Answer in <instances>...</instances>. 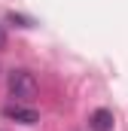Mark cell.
Listing matches in <instances>:
<instances>
[{"label":"cell","mask_w":128,"mask_h":131,"mask_svg":"<svg viewBox=\"0 0 128 131\" xmlns=\"http://www.w3.org/2000/svg\"><path fill=\"white\" fill-rule=\"evenodd\" d=\"M6 85H9V95L18 104H31L37 98V92H40V82H37V76L31 70H12L9 79H6Z\"/></svg>","instance_id":"cell-1"},{"label":"cell","mask_w":128,"mask_h":131,"mask_svg":"<svg viewBox=\"0 0 128 131\" xmlns=\"http://www.w3.org/2000/svg\"><path fill=\"white\" fill-rule=\"evenodd\" d=\"M3 116L12 119V122H22V125H34V122H40L37 110H34V107H22V104H9V107L3 110Z\"/></svg>","instance_id":"cell-2"},{"label":"cell","mask_w":128,"mask_h":131,"mask_svg":"<svg viewBox=\"0 0 128 131\" xmlns=\"http://www.w3.org/2000/svg\"><path fill=\"white\" fill-rule=\"evenodd\" d=\"M89 128L92 131H113V113L110 110H95L92 119H89Z\"/></svg>","instance_id":"cell-3"},{"label":"cell","mask_w":128,"mask_h":131,"mask_svg":"<svg viewBox=\"0 0 128 131\" xmlns=\"http://www.w3.org/2000/svg\"><path fill=\"white\" fill-rule=\"evenodd\" d=\"M9 21H15L18 28H31V25H28V18H22V15H15V12H9Z\"/></svg>","instance_id":"cell-4"},{"label":"cell","mask_w":128,"mask_h":131,"mask_svg":"<svg viewBox=\"0 0 128 131\" xmlns=\"http://www.w3.org/2000/svg\"><path fill=\"white\" fill-rule=\"evenodd\" d=\"M6 46V31H3V25H0V49Z\"/></svg>","instance_id":"cell-5"}]
</instances>
